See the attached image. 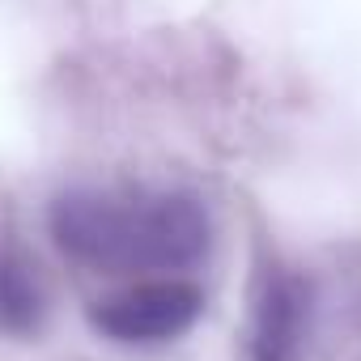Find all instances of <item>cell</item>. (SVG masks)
Instances as JSON below:
<instances>
[{"mask_svg":"<svg viewBox=\"0 0 361 361\" xmlns=\"http://www.w3.org/2000/svg\"><path fill=\"white\" fill-rule=\"evenodd\" d=\"M64 259L90 272H192L213 247V217L192 192L111 196L68 188L47 209Z\"/></svg>","mask_w":361,"mask_h":361,"instance_id":"1","label":"cell"},{"mask_svg":"<svg viewBox=\"0 0 361 361\" xmlns=\"http://www.w3.org/2000/svg\"><path fill=\"white\" fill-rule=\"evenodd\" d=\"M204 289L183 276H157L115 289L90 306V327L115 344H166L196 327Z\"/></svg>","mask_w":361,"mask_h":361,"instance_id":"2","label":"cell"},{"mask_svg":"<svg viewBox=\"0 0 361 361\" xmlns=\"http://www.w3.org/2000/svg\"><path fill=\"white\" fill-rule=\"evenodd\" d=\"M314 276L272 264L255 281L247 353L251 361H302L310 327H314Z\"/></svg>","mask_w":361,"mask_h":361,"instance_id":"3","label":"cell"},{"mask_svg":"<svg viewBox=\"0 0 361 361\" xmlns=\"http://www.w3.org/2000/svg\"><path fill=\"white\" fill-rule=\"evenodd\" d=\"M47 323V285L39 259L18 238L13 226L0 221V336L30 340Z\"/></svg>","mask_w":361,"mask_h":361,"instance_id":"4","label":"cell"}]
</instances>
